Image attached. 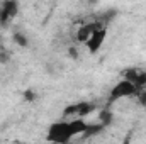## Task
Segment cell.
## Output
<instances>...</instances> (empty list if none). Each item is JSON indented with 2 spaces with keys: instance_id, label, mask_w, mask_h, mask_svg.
<instances>
[{
  "instance_id": "obj_1",
  "label": "cell",
  "mask_w": 146,
  "mask_h": 144,
  "mask_svg": "<svg viewBox=\"0 0 146 144\" xmlns=\"http://www.w3.org/2000/svg\"><path fill=\"white\" fill-rule=\"evenodd\" d=\"M73 137V131L70 126V120H56L48 127L46 141L51 144H68Z\"/></svg>"
},
{
  "instance_id": "obj_2",
  "label": "cell",
  "mask_w": 146,
  "mask_h": 144,
  "mask_svg": "<svg viewBox=\"0 0 146 144\" xmlns=\"http://www.w3.org/2000/svg\"><path fill=\"white\" fill-rule=\"evenodd\" d=\"M138 92H139V90H138L131 81L121 80V81H117V83L112 87V90L109 92L107 102H109V104H114V102H119V100H122V98L134 97V95H138Z\"/></svg>"
},
{
  "instance_id": "obj_3",
  "label": "cell",
  "mask_w": 146,
  "mask_h": 144,
  "mask_svg": "<svg viewBox=\"0 0 146 144\" xmlns=\"http://www.w3.org/2000/svg\"><path fill=\"white\" fill-rule=\"evenodd\" d=\"M106 37H107V27H104V26L97 27V29L94 31V34L90 36V39L87 41V44H85L87 49H88V53H90V54H95V53L102 48Z\"/></svg>"
},
{
  "instance_id": "obj_4",
  "label": "cell",
  "mask_w": 146,
  "mask_h": 144,
  "mask_svg": "<svg viewBox=\"0 0 146 144\" xmlns=\"http://www.w3.org/2000/svg\"><path fill=\"white\" fill-rule=\"evenodd\" d=\"M19 12V3L17 2H3L0 5V24H5L12 20Z\"/></svg>"
},
{
  "instance_id": "obj_5",
  "label": "cell",
  "mask_w": 146,
  "mask_h": 144,
  "mask_svg": "<svg viewBox=\"0 0 146 144\" xmlns=\"http://www.w3.org/2000/svg\"><path fill=\"white\" fill-rule=\"evenodd\" d=\"M100 26H102V24H99V22H88V24L80 26L78 31H76V41L87 44V41L90 39L92 34H94V31H95L97 27H100Z\"/></svg>"
},
{
  "instance_id": "obj_6",
  "label": "cell",
  "mask_w": 146,
  "mask_h": 144,
  "mask_svg": "<svg viewBox=\"0 0 146 144\" xmlns=\"http://www.w3.org/2000/svg\"><path fill=\"white\" fill-rule=\"evenodd\" d=\"M70 126H72V131H73V136H78V134H85L90 122H85L83 119H72L70 120Z\"/></svg>"
},
{
  "instance_id": "obj_7",
  "label": "cell",
  "mask_w": 146,
  "mask_h": 144,
  "mask_svg": "<svg viewBox=\"0 0 146 144\" xmlns=\"http://www.w3.org/2000/svg\"><path fill=\"white\" fill-rule=\"evenodd\" d=\"M114 122V114H112V110L110 108H102L100 112H99V124L102 126V127H107Z\"/></svg>"
},
{
  "instance_id": "obj_8",
  "label": "cell",
  "mask_w": 146,
  "mask_h": 144,
  "mask_svg": "<svg viewBox=\"0 0 146 144\" xmlns=\"http://www.w3.org/2000/svg\"><path fill=\"white\" fill-rule=\"evenodd\" d=\"M95 108V104L92 102H78V114H76V119H83L87 117L88 114H92Z\"/></svg>"
},
{
  "instance_id": "obj_9",
  "label": "cell",
  "mask_w": 146,
  "mask_h": 144,
  "mask_svg": "<svg viewBox=\"0 0 146 144\" xmlns=\"http://www.w3.org/2000/svg\"><path fill=\"white\" fill-rule=\"evenodd\" d=\"M12 39H14V42H15L17 46H21V48H27V46H29V41H27V37L24 36L22 32H15V34L12 36Z\"/></svg>"
},
{
  "instance_id": "obj_10",
  "label": "cell",
  "mask_w": 146,
  "mask_h": 144,
  "mask_svg": "<svg viewBox=\"0 0 146 144\" xmlns=\"http://www.w3.org/2000/svg\"><path fill=\"white\" fill-rule=\"evenodd\" d=\"M134 87L138 90H145L146 88V71H139L138 73V78L134 81Z\"/></svg>"
},
{
  "instance_id": "obj_11",
  "label": "cell",
  "mask_w": 146,
  "mask_h": 144,
  "mask_svg": "<svg viewBox=\"0 0 146 144\" xmlns=\"http://www.w3.org/2000/svg\"><path fill=\"white\" fill-rule=\"evenodd\" d=\"M138 100H139V104L146 108V90H139V92H138Z\"/></svg>"
},
{
  "instance_id": "obj_12",
  "label": "cell",
  "mask_w": 146,
  "mask_h": 144,
  "mask_svg": "<svg viewBox=\"0 0 146 144\" xmlns=\"http://www.w3.org/2000/svg\"><path fill=\"white\" fill-rule=\"evenodd\" d=\"M24 98H26V100H34V98H36V93H34L33 90H26V92H24Z\"/></svg>"
},
{
  "instance_id": "obj_13",
  "label": "cell",
  "mask_w": 146,
  "mask_h": 144,
  "mask_svg": "<svg viewBox=\"0 0 146 144\" xmlns=\"http://www.w3.org/2000/svg\"><path fill=\"white\" fill-rule=\"evenodd\" d=\"M68 56L73 58V59H76V58H78V49H76V48H70V49H68Z\"/></svg>"
},
{
  "instance_id": "obj_14",
  "label": "cell",
  "mask_w": 146,
  "mask_h": 144,
  "mask_svg": "<svg viewBox=\"0 0 146 144\" xmlns=\"http://www.w3.org/2000/svg\"><path fill=\"white\" fill-rule=\"evenodd\" d=\"M129 141H131V137H129V136H126V137H124V143H122V144H129Z\"/></svg>"
}]
</instances>
